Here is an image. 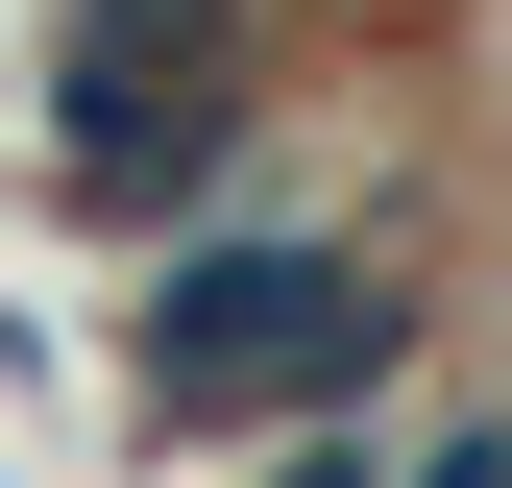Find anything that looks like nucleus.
I'll return each mask as SVG.
<instances>
[{
	"label": "nucleus",
	"instance_id": "4",
	"mask_svg": "<svg viewBox=\"0 0 512 488\" xmlns=\"http://www.w3.org/2000/svg\"><path fill=\"white\" fill-rule=\"evenodd\" d=\"M415 488H512V415H488V440H439V464H415Z\"/></svg>",
	"mask_w": 512,
	"mask_h": 488
},
{
	"label": "nucleus",
	"instance_id": "3",
	"mask_svg": "<svg viewBox=\"0 0 512 488\" xmlns=\"http://www.w3.org/2000/svg\"><path fill=\"white\" fill-rule=\"evenodd\" d=\"M269 488H415V464L366 440V415H293V440H269Z\"/></svg>",
	"mask_w": 512,
	"mask_h": 488
},
{
	"label": "nucleus",
	"instance_id": "1",
	"mask_svg": "<svg viewBox=\"0 0 512 488\" xmlns=\"http://www.w3.org/2000/svg\"><path fill=\"white\" fill-rule=\"evenodd\" d=\"M415 366V293L366 244H171L147 342H122V415L147 440H293V415L391 391Z\"/></svg>",
	"mask_w": 512,
	"mask_h": 488
},
{
	"label": "nucleus",
	"instance_id": "2",
	"mask_svg": "<svg viewBox=\"0 0 512 488\" xmlns=\"http://www.w3.org/2000/svg\"><path fill=\"white\" fill-rule=\"evenodd\" d=\"M220 171H244L220 0H98V25H74V196L98 220H196Z\"/></svg>",
	"mask_w": 512,
	"mask_h": 488
}]
</instances>
